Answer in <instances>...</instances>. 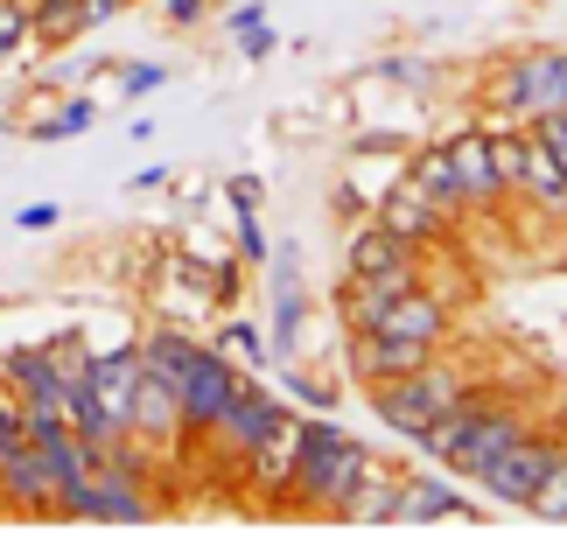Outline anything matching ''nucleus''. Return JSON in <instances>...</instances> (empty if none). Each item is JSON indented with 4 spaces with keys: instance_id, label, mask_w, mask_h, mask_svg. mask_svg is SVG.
<instances>
[{
    "instance_id": "obj_27",
    "label": "nucleus",
    "mask_w": 567,
    "mask_h": 553,
    "mask_svg": "<svg viewBox=\"0 0 567 553\" xmlns=\"http://www.w3.org/2000/svg\"><path fill=\"white\" fill-rule=\"evenodd\" d=\"M29 35H35V21H29V0H0V50H21Z\"/></svg>"
},
{
    "instance_id": "obj_1",
    "label": "nucleus",
    "mask_w": 567,
    "mask_h": 553,
    "mask_svg": "<svg viewBox=\"0 0 567 553\" xmlns=\"http://www.w3.org/2000/svg\"><path fill=\"white\" fill-rule=\"evenodd\" d=\"M364 477H372V449H364L351 428H337L330 413H316V420H301V434H295V470H288V491L280 498L316 504V512H343Z\"/></svg>"
},
{
    "instance_id": "obj_5",
    "label": "nucleus",
    "mask_w": 567,
    "mask_h": 553,
    "mask_svg": "<svg viewBox=\"0 0 567 553\" xmlns=\"http://www.w3.org/2000/svg\"><path fill=\"white\" fill-rule=\"evenodd\" d=\"M554 455H560V434H547V428H518L505 449H497L484 470H476V483H484L497 504H533L539 477L554 470Z\"/></svg>"
},
{
    "instance_id": "obj_29",
    "label": "nucleus",
    "mask_w": 567,
    "mask_h": 553,
    "mask_svg": "<svg viewBox=\"0 0 567 553\" xmlns=\"http://www.w3.org/2000/svg\"><path fill=\"white\" fill-rule=\"evenodd\" d=\"M120 92H126V99L162 92V63H126V71H120Z\"/></svg>"
},
{
    "instance_id": "obj_16",
    "label": "nucleus",
    "mask_w": 567,
    "mask_h": 553,
    "mask_svg": "<svg viewBox=\"0 0 567 553\" xmlns=\"http://www.w3.org/2000/svg\"><path fill=\"white\" fill-rule=\"evenodd\" d=\"M379 329H392V337H413V344H434V350H442V337H449V301H442V295H427V287L413 280L406 295L379 316Z\"/></svg>"
},
{
    "instance_id": "obj_2",
    "label": "nucleus",
    "mask_w": 567,
    "mask_h": 553,
    "mask_svg": "<svg viewBox=\"0 0 567 553\" xmlns=\"http://www.w3.org/2000/svg\"><path fill=\"white\" fill-rule=\"evenodd\" d=\"M526 428V413H518L505 392H484V386H470V400L455 407V413H442L434 428L421 434V449L442 462L449 477H476L484 462L505 449V441Z\"/></svg>"
},
{
    "instance_id": "obj_6",
    "label": "nucleus",
    "mask_w": 567,
    "mask_h": 553,
    "mask_svg": "<svg viewBox=\"0 0 567 553\" xmlns=\"http://www.w3.org/2000/svg\"><path fill=\"white\" fill-rule=\"evenodd\" d=\"M491 105H497V113H512V120H539V113H554V105H567L560 57H554V50H526V57H512V71L497 78Z\"/></svg>"
},
{
    "instance_id": "obj_35",
    "label": "nucleus",
    "mask_w": 567,
    "mask_h": 553,
    "mask_svg": "<svg viewBox=\"0 0 567 553\" xmlns=\"http://www.w3.org/2000/svg\"><path fill=\"white\" fill-rule=\"evenodd\" d=\"M225 21H231V35H246V29H259L267 14H259V0H231V8H225Z\"/></svg>"
},
{
    "instance_id": "obj_3",
    "label": "nucleus",
    "mask_w": 567,
    "mask_h": 553,
    "mask_svg": "<svg viewBox=\"0 0 567 553\" xmlns=\"http://www.w3.org/2000/svg\"><path fill=\"white\" fill-rule=\"evenodd\" d=\"M470 400V379L463 371H449V365H413V371H400V379H385V386H372V413L385 420L400 441H421L442 413H455Z\"/></svg>"
},
{
    "instance_id": "obj_30",
    "label": "nucleus",
    "mask_w": 567,
    "mask_h": 553,
    "mask_svg": "<svg viewBox=\"0 0 567 553\" xmlns=\"http://www.w3.org/2000/svg\"><path fill=\"white\" fill-rule=\"evenodd\" d=\"M162 14H168V29H196L210 14V0H162Z\"/></svg>"
},
{
    "instance_id": "obj_42",
    "label": "nucleus",
    "mask_w": 567,
    "mask_h": 553,
    "mask_svg": "<svg viewBox=\"0 0 567 553\" xmlns=\"http://www.w3.org/2000/svg\"><path fill=\"white\" fill-rule=\"evenodd\" d=\"M210 8H231V0H210Z\"/></svg>"
},
{
    "instance_id": "obj_7",
    "label": "nucleus",
    "mask_w": 567,
    "mask_h": 553,
    "mask_svg": "<svg viewBox=\"0 0 567 553\" xmlns=\"http://www.w3.org/2000/svg\"><path fill=\"white\" fill-rule=\"evenodd\" d=\"M56 512H63V519H147L155 504H147V483H141V477L92 462V477L71 483V491L56 498Z\"/></svg>"
},
{
    "instance_id": "obj_18",
    "label": "nucleus",
    "mask_w": 567,
    "mask_h": 553,
    "mask_svg": "<svg viewBox=\"0 0 567 553\" xmlns=\"http://www.w3.org/2000/svg\"><path fill=\"white\" fill-rule=\"evenodd\" d=\"M0 504H14V512H56V483L35 449L0 455Z\"/></svg>"
},
{
    "instance_id": "obj_17",
    "label": "nucleus",
    "mask_w": 567,
    "mask_h": 553,
    "mask_svg": "<svg viewBox=\"0 0 567 553\" xmlns=\"http://www.w3.org/2000/svg\"><path fill=\"white\" fill-rule=\"evenodd\" d=\"M413 280H400V274H343V287H337V316H343V329H379V316L392 301L406 295Z\"/></svg>"
},
{
    "instance_id": "obj_38",
    "label": "nucleus",
    "mask_w": 567,
    "mask_h": 553,
    "mask_svg": "<svg viewBox=\"0 0 567 553\" xmlns=\"http://www.w3.org/2000/svg\"><path fill=\"white\" fill-rule=\"evenodd\" d=\"M225 350H238V358H259V337L246 322H231V337H225Z\"/></svg>"
},
{
    "instance_id": "obj_39",
    "label": "nucleus",
    "mask_w": 567,
    "mask_h": 553,
    "mask_svg": "<svg viewBox=\"0 0 567 553\" xmlns=\"http://www.w3.org/2000/svg\"><path fill=\"white\" fill-rule=\"evenodd\" d=\"M330 204H337V217H372V204H364V196H358V190H337V196H330Z\"/></svg>"
},
{
    "instance_id": "obj_32",
    "label": "nucleus",
    "mask_w": 567,
    "mask_h": 553,
    "mask_svg": "<svg viewBox=\"0 0 567 553\" xmlns=\"http://www.w3.org/2000/svg\"><path fill=\"white\" fill-rule=\"evenodd\" d=\"M288 392H301V400H309L316 413H330V407H337V392H330V386H316V379H301V371H288Z\"/></svg>"
},
{
    "instance_id": "obj_25",
    "label": "nucleus",
    "mask_w": 567,
    "mask_h": 553,
    "mask_svg": "<svg viewBox=\"0 0 567 553\" xmlns=\"http://www.w3.org/2000/svg\"><path fill=\"white\" fill-rule=\"evenodd\" d=\"M92 120H99V105H92V99H71L56 120H42V126H35V141H71V134H84Z\"/></svg>"
},
{
    "instance_id": "obj_44",
    "label": "nucleus",
    "mask_w": 567,
    "mask_h": 553,
    "mask_svg": "<svg viewBox=\"0 0 567 553\" xmlns=\"http://www.w3.org/2000/svg\"><path fill=\"white\" fill-rule=\"evenodd\" d=\"M0 386H8V379H0Z\"/></svg>"
},
{
    "instance_id": "obj_14",
    "label": "nucleus",
    "mask_w": 567,
    "mask_h": 553,
    "mask_svg": "<svg viewBox=\"0 0 567 553\" xmlns=\"http://www.w3.org/2000/svg\"><path fill=\"white\" fill-rule=\"evenodd\" d=\"M126 434H134L141 449H168V441L183 434L176 386H168V379H155V371H141V392H134V413H126Z\"/></svg>"
},
{
    "instance_id": "obj_36",
    "label": "nucleus",
    "mask_w": 567,
    "mask_h": 553,
    "mask_svg": "<svg viewBox=\"0 0 567 553\" xmlns=\"http://www.w3.org/2000/svg\"><path fill=\"white\" fill-rule=\"evenodd\" d=\"M56 217H63L56 204H29V211H14V225H21V232H50Z\"/></svg>"
},
{
    "instance_id": "obj_43",
    "label": "nucleus",
    "mask_w": 567,
    "mask_h": 553,
    "mask_svg": "<svg viewBox=\"0 0 567 553\" xmlns=\"http://www.w3.org/2000/svg\"><path fill=\"white\" fill-rule=\"evenodd\" d=\"M8 57H14V50H0V63H8Z\"/></svg>"
},
{
    "instance_id": "obj_26",
    "label": "nucleus",
    "mask_w": 567,
    "mask_h": 553,
    "mask_svg": "<svg viewBox=\"0 0 567 553\" xmlns=\"http://www.w3.org/2000/svg\"><path fill=\"white\" fill-rule=\"evenodd\" d=\"M42 350L56 358V371H63V379H84V365H92V344H84V329H63V337H50Z\"/></svg>"
},
{
    "instance_id": "obj_40",
    "label": "nucleus",
    "mask_w": 567,
    "mask_h": 553,
    "mask_svg": "<svg viewBox=\"0 0 567 553\" xmlns=\"http://www.w3.org/2000/svg\"><path fill=\"white\" fill-rule=\"evenodd\" d=\"M231 204H238V211L259 204V183H252V175H238V183H231Z\"/></svg>"
},
{
    "instance_id": "obj_34",
    "label": "nucleus",
    "mask_w": 567,
    "mask_h": 553,
    "mask_svg": "<svg viewBox=\"0 0 567 553\" xmlns=\"http://www.w3.org/2000/svg\"><path fill=\"white\" fill-rule=\"evenodd\" d=\"M238 267H246V259H225V267L210 274V301H238Z\"/></svg>"
},
{
    "instance_id": "obj_10",
    "label": "nucleus",
    "mask_w": 567,
    "mask_h": 553,
    "mask_svg": "<svg viewBox=\"0 0 567 553\" xmlns=\"http://www.w3.org/2000/svg\"><path fill=\"white\" fill-rule=\"evenodd\" d=\"M449 147V162H455V183H463V196H470V211H491V204H505V175H497V162H491V126H463V134H449L442 141Z\"/></svg>"
},
{
    "instance_id": "obj_28",
    "label": "nucleus",
    "mask_w": 567,
    "mask_h": 553,
    "mask_svg": "<svg viewBox=\"0 0 567 553\" xmlns=\"http://www.w3.org/2000/svg\"><path fill=\"white\" fill-rule=\"evenodd\" d=\"M526 126L539 134V147H547L554 162H560V175H567V120H560V105H554V113H539V120H526Z\"/></svg>"
},
{
    "instance_id": "obj_33",
    "label": "nucleus",
    "mask_w": 567,
    "mask_h": 553,
    "mask_svg": "<svg viewBox=\"0 0 567 553\" xmlns=\"http://www.w3.org/2000/svg\"><path fill=\"white\" fill-rule=\"evenodd\" d=\"M238 259H246V267H252V259H267V238H259V225H252V211L238 217Z\"/></svg>"
},
{
    "instance_id": "obj_8",
    "label": "nucleus",
    "mask_w": 567,
    "mask_h": 553,
    "mask_svg": "<svg viewBox=\"0 0 567 553\" xmlns=\"http://www.w3.org/2000/svg\"><path fill=\"white\" fill-rule=\"evenodd\" d=\"M288 407H280L274 400V392L267 386H259V379H246V386H238V400L225 407V413H217V428H210V441H217V449H225L231 462H246L252 449H259V441H267L274 428H288Z\"/></svg>"
},
{
    "instance_id": "obj_20",
    "label": "nucleus",
    "mask_w": 567,
    "mask_h": 553,
    "mask_svg": "<svg viewBox=\"0 0 567 553\" xmlns=\"http://www.w3.org/2000/svg\"><path fill=\"white\" fill-rule=\"evenodd\" d=\"M29 21H35V42L63 50V42L84 35V0H29Z\"/></svg>"
},
{
    "instance_id": "obj_37",
    "label": "nucleus",
    "mask_w": 567,
    "mask_h": 553,
    "mask_svg": "<svg viewBox=\"0 0 567 553\" xmlns=\"http://www.w3.org/2000/svg\"><path fill=\"white\" fill-rule=\"evenodd\" d=\"M120 8H126V0H84V29H105Z\"/></svg>"
},
{
    "instance_id": "obj_31",
    "label": "nucleus",
    "mask_w": 567,
    "mask_h": 553,
    "mask_svg": "<svg viewBox=\"0 0 567 553\" xmlns=\"http://www.w3.org/2000/svg\"><path fill=\"white\" fill-rule=\"evenodd\" d=\"M238 57H246V63H267V57H274V29H267V21L238 35Z\"/></svg>"
},
{
    "instance_id": "obj_12",
    "label": "nucleus",
    "mask_w": 567,
    "mask_h": 553,
    "mask_svg": "<svg viewBox=\"0 0 567 553\" xmlns=\"http://www.w3.org/2000/svg\"><path fill=\"white\" fill-rule=\"evenodd\" d=\"M372 217H379V225H385V232H400V238H406V246H413V253H427V246H442V238L455 232V225H449V217H442V211H434V204H427V196H421V190H413V183H406V175H400V183H392V190L379 196V204H372Z\"/></svg>"
},
{
    "instance_id": "obj_4",
    "label": "nucleus",
    "mask_w": 567,
    "mask_h": 553,
    "mask_svg": "<svg viewBox=\"0 0 567 553\" xmlns=\"http://www.w3.org/2000/svg\"><path fill=\"white\" fill-rule=\"evenodd\" d=\"M238 386H246V371L231 365V350L196 344V350H189V365H183V379H176L183 434H210V428H217V413L238 400Z\"/></svg>"
},
{
    "instance_id": "obj_15",
    "label": "nucleus",
    "mask_w": 567,
    "mask_h": 553,
    "mask_svg": "<svg viewBox=\"0 0 567 553\" xmlns=\"http://www.w3.org/2000/svg\"><path fill=\"white\" fill-rule=\"evenodd\" d=\"M406 183L421 190L427 204L449 217V225H463V217H470V196H463V183H455V162H449V147H442V141L406 154Z\"/></svg>"
},
{
    "instance_id": "obj_41",
    "label": "nucleus",
    "mask_w": 567,
    "mask_h": 553,
    "mask_svg": "<svg viewBox=\"0 0 567 553\" xmlns=\"http://www.w3.org/2000/svg\"><path fill=\"white\" fill-rule=\"evenodd\" d=\"M554 57H560V84H567V50H554Z\"/></svg>"
},
{
    "instance_id": "obj_21",
    "label": "nucleus",
    "mask_w": 567,
    "mask_h": 553,
    "mask_svg": "<svg viewBox=\"0 0 567 553\" xmlns=\"http://www.w3.org/2000/svg\"><path fill=\"white\" fill-rule=\"evenodd\" d=\"M189 337H183V329H147V344H141V365L147 371H155V379H168V386H176L183 379V365H189Z\"/></svg>"
},
{
    "instance_id": "obj_13",
    "label": "nucleus",
    "mask_w": 567,
    "mask_h": 553,
    "mask_svg": "<svg viewBox=\"0 0 567 553\" xmlns=\"http://www.w3.org/2000/svg\"><path fill=\"white\" fill-rule=\"evenodd\" d=\"M141 350L134 344H120V350H92V365H84V379H92V392L105 400V413H113V428L126 434V413H134V392H141Z\"/></svg>"
},
{
    "instance_id": "obj_9",
    "label": "nucleus",
    "mask_w": 567,
    "mask_h": 553,
    "mask_svg": "<svg viewBox=\"0 0 567 553\" xmlns=\"http://www.w3.org/2000/svg\"><path fill=\"white\" fill-rule=\"evenodd\" d=\"M434 344H413V337H392V329H351V379L358 386H385L400 371L427 365Z\"/></svg>"
},
{
    "instance_id": "obj_11",
    "label": "nucleus",
    "mask_w": 567,
    "mask_h": 553,
    "mask_svg": "<svg viewBox=\"0 0 567 553\" xmlns=\"http://www.w3.org/2000/svg\"><path fill=\"white\" fill-rule=\"evenodd\" d=\"M343 274H400V280H421V253L406 246L400 232H385L379 217H358V232H351V246H343Z\"/></svg>"
},
{
    "instance_id": "obj_24",
    "label": "nucleus",
    "mask_w": 567,
    "mask_h": 553,
    "mask_svg": "<svg viewBox=\"0 0 567 553\" xmlns=\"http://www.w3.org/2000/svg\"><path fill=\"white\" fill-rule=\"evenodd\" d=\"M29 449V407H21L14 386H0V455Z\"/></svg>"
},
{
    "instance_id": "obj_22",
    "label": "nucleus",
    "mask_w": 567,
    "mask_h": 553,
    "mask_svg": "<svg viewBox=\"0 0 567 553\" xmlns=\"http://www.w3.org/2000/svg\"><path fill=\"white\" fill-rule=\"evenodd\" d=\"M301 316H309L301 287H295V280H280V301H274V350H280V358L295 350V329H301Z\"/></svg>"
},
{
    "instance_id": "obj_23",
    "label": "nucleus",
    "mask_w": 567,
    "mask_h": 553,
    "mask_svg": "<svg viewBox=\"0 0 567 553\" xmlns=\"http://www.w3.org/2000/svg\"><path fill=\"white\" fill-rule=\"evenodd\" d=\"M526 512H539V519H567V449L554 455V470L539 477V491H533Z\"/></svg>"
},
{
    "instance_id": "obj_19",
    "label": "nucleus",
    "mask_w": 567,
    "mask_h": 553,
    "mask_svg": "<svg viewBox=\"0 0 567 553\" xmlns=\"http://www.w3.org/2000/svg\"><path fill=\"white\" fill-rule=\"evenodd\" d=\"M427 519H463V504H455V483H442V477H413V483H400V525H427Z\"/></svg>"
}]
</instances>
